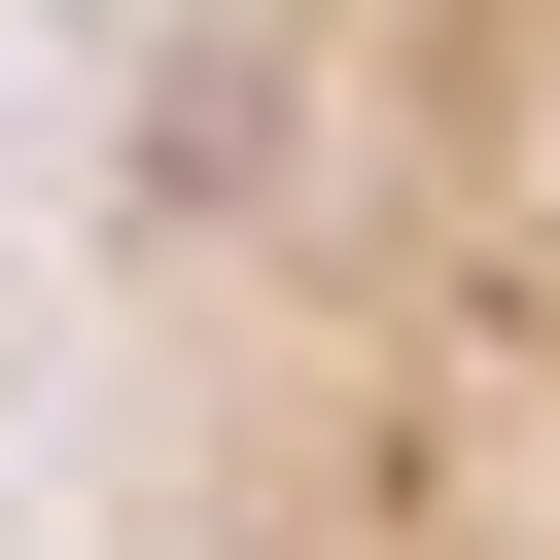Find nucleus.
<instances>
[{"label":"nucleus","instance_id":"nucleus-1","mask_svg":"<svg viewBox=\"0 0 560 560\" xmlns=\"http://www.w3.org/2000/svg\"><path fill=\"white\" fill-rule=\"evenodd\" d=\"M70 455L105 560H560V0H105Z\"/></svg>","mask_w":560,"mask_h":560}]
</instances>
